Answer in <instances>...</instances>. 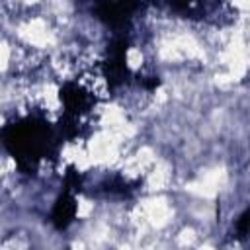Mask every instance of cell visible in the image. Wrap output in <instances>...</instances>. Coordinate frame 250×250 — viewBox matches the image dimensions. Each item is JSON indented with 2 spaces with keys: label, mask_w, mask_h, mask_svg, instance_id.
Wrapping results in <instances>:
<instances>
[{
  "label": "cell",
  "mask_w": 250,
  "mask_h": 250,
  "mask_svg": "<svg viewBox=\"0 0 250 250\" xmlns=\"http://www.w3.org/2000/svg\"><path fill=\"white\" fill-rule=\"evenodd\" d=\"M47 125L49 123L35 117H27L23 121L8 125L4 137L12 154L27 164H37L41 158H45L53 141L51 129Z\"/></svg>",
  "instance_id": "obj_1"
},
{
  "label": "cell",
  "mask_w": 250,
  "mask_h": 250,
  "mask_svg": "<svg viewBox=\"0 0 250 250\" xmlns=\"http://www.w3.org/2000/svg\"><path fill=\"white\" fill-rule=\"evenodd\" d=\"M238 232H240L242 236H248V238H250V209L246 211V215H242V217H240Z\"/></svg>",
  "instance_id": "obj_2"
}]
</instances>
